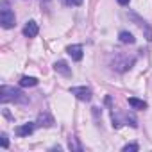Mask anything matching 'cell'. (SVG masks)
Instances as JSON below:
<instances>
[{
    "label": "cell",
    "instance_id": "15",
    "mask_svg": "<svg viewBox=\"0 0 152 152\" xmlns=\"http://www.w3.org/2000/svg\"><path fill=\"white\" fill-rule=\"evenodd\" d=\"M138 148H140V147H138L136 143H129V145H125V147H124V152H136Z\"/></svg>",
    "mask_w": 152,
    "mask_h": 152
},
{
    "label": "cell",
    "instance_id": "7",
    "mask_svg": "<svg viewBox=\"0 0 152 152\" xmlns=\"http://www.w3.org/2000/svg\"><path fill=\"white\" fill-rule=\"evenodd\" d=\"M54 70H56L57 73L64 75V77H70V75H72V68L68 66L66 61H57V63H54Z\"/></svg>",
    "mask_w": 152,
    "mask_h": 152
},
{
    "label": "cell",
    "instance_id": "14",
    "mask_svg": "<svg viewBox=\"0 0 152 152\" xmlns=\"http://www.w3.org/2000/svg\"><path fill=\"white\" fill-rule=\"evenodd\" d=\"M68 148H70V150H77V152H81V150H83V145L79 143V140L75 138V136H70V138H68Z\"/></svg>",
    "mask_w": 152,
    "mask_h": 152
},
{
    "label": "cell",
    "instance_id": "2",
    "mask_svg": "<svg viewBox=\"0 0 152 152\" xmlns=\"http://www.w3.org/2000/svg\"><path fill=\"white\" fill-rule=\"evenodd\" d=\"M134 61H136V57H134V56H127V54H116V56L111 59V68H113L115 72H120V73H124V72H127L129 68H132Z\"/></svg>",
    "mask_w": 152,
    "mask_h": 152
},
{
    "label": "cell",
    "instance_id": "12",
    "mask_svg": "<svg viewBox=\"0 0 152 152\" xmlns=\"http://www.w3.org/2000/svg\"><path fill=\"white\" fill-rule=\"evenodd\" d=\"M38 84V79L36 77H29V75H23L20 79V86L22 88H31V86H36Z\"/></svg>",
    "mask_w": 152,
    "mask_h": 152
},
{
    "label": "cell",
    "instance_id": "13",
    "mask_svg": "<svg viewBox=\"0 0 152 152\" xmlns=\"http://www.w3.org/2000/svg\"><path fill=\"white\" fill-rule=\"evenodd\" d=\"M129 106L134 107V109H147V102L145 100H140L136 97H129Z\"/></svg>",
    "mask_w": 152,
    "mask_h": 152
},
{
    "label": "cell",
    "instance_id": "1",
    "mask_svg": "<svg viewBox=\"0 0 152 152\" xmlns=\"http://www.w3.org/2000/svg\"><path fill=\"white\" fill-rule=\"evenodd\" d=\"M0 102L7 104V102H15V104H27L29 99L27 95H23V91L13 88V86H2L0 88Z\"/></svg>",
    "mask_w": 152,
    "mask_h": 152
},
{
    "label": "cell",
    "instance_id": "16",
    "mask_svg": "<svg viewBox=\"0 0 152 152\" xmlns=\"http://www.w3.org/2000/svg\"><path fill=\"white\" fill-rule=\"evenodd\" d=\"M83 0H66V6H81Z\"/></svg>",
    "mask_w": 152,
    "mask_h": 152
},
{
    "label": "cell",
    "instance_id": "19",
    "mask_svg": "<svg viewBox=\"0 0 152 152\" xmlns=\"http://www.w3.org/2000/svg\"><path fill=\"white\" fill-rule=\"evenodd\" d=\"M41 2H43V0H41ZM45 2H47V0H45Z\"/></svg>",
    "mask_w": 152,
    "mask_h": 152
},
{
    "label": "cell",
    "instance_id": "10",
    "mask_svg": "<svg viewBox=\"0 0 152 152\" xmlns=\"http://www.w3.org/2000/svg\"><path fill=\"white\" fill-rule=\"evenodd\" d=\"M36 124H38L39 127H52V125H54V118H52L48 113H39Z\"/></svg>",
    "mask_w": 152,
    "mask_h": 152
},
{
    "label": "cell",
    "instance_id": "11",
    "mask_svg": "<svg viewBox=\"0 0 152 152\" xmlns=\"http://www.w3.org/2000/svg\"><path fill=\"white\" fill-rule=\"evenodd\" d=\"M118 39H120V43H124V45H132L136 39H134V36L129 32V31H122L120 34H118Z\"/></svg>",
    "mask_w": 152,
    "mask_h": 152
},
{
    "label": "cell",
    "instance_id": "3",
    "mask_svg": "<svg viewBox=\"0 0 152 152\" xmlns=\"http://www.w3.org/2000/svg\"><path fill=\"white\" fill-rule=\"evenodd\" d=\"M15 22H16L15 13L9 7H2V11H0V23H2V27L11 29V27H15Z\"/></svg>",
    "mask_w": 152,
    "mask_h": 152
},
{
    "label": "cell",
    "instance_id": "18",
    "mask_svg": "<svg viewBox=\"0 0 152 152\" xmlns=\"http://www.w3.org/2000/svg\"><path fill=\"white\" fill-rule=\"evenodd\" d=\"M116 2H118V4H120V6H127V4H129V2H131V0H116Z\"/></svg>",
    "mask_w": 152,
    "mask_h": 152
},
{
    "label": "cell",
    "instance_id": "9",
    "mask_svg": "<svg viewBox=\"0 0 152 152\" xmlns=\"http://www.w3.org/2000/svg\"><path fill=\"white\" fill-rule=\"evenodd\" d=\"M34 127H36V124H32V122H29V124H23V125H18L16 127V134L18 136H31L32 132H34Z\"/></svg>",
    "mask_w": 152,
    "mask_h": 152
},
{
    "label": "cell",
    "instance_id": "6",
    "mask_svg": "<svg viewBox=\"0 0 152 152\" xmlns=\"http://www.w3.org/2000/svg\"><path fill=\"white\" fill-rule=\"evenodd\" d=\"M66 52L70 54V57H72L73 61H81L83 56H84V52H83V45H70V47L66 48Z\"/></svg>",
    "mask_w": 152,
    "mask_h": 152
},
{
    "label": "cell",
    "instance_id": "5",
    "mask_svg": "<svg viewBox=\"0 0 152 152\" xmlns=\"http://www.w3.org/2000/svg\"><path fill=\"white\" fill-rule=\"evenodd\" d=\"M70 93L75 95V97H77L79 100H83V102L91 100V90L86 88V86H73V88H70Z\"/></svg>",
    "mask_w": 152,
    "mask_h": 152
},
{
    "label": "cell",
    "instance_id": "8",
    "mask_svg": "<svg viewBox=\"0 0 152 152\" xmlns=\"http://www.w3.org/2000/svg\"><path fill=\"white\" fill-rule=\"evenodd\" d=\"M38 32H39V29H38V23L36 22H27V25L23 27V36L25 38H34V36H38Z\"/></svg>",
    "mask_w": 152,
    "mask_h": 152
},
{
    "label": "cell",
    "instance_id": "17",
    "mask_svg": "<svg viewBox=\"0 0 152 152\" xmlns=\"http://www.w3.org/2000/svg\"><path fill=\"white\" fill-rule=\"evenodd\" d=\"M9 141H7V134H2V148H7Z\"/></svg>",
    "mask_w": 152,
    "mask_h": 152
},
{
    "label": "cell",
    "instance_id": "4",
    "mask_svg": "<svg viewBox=\"0 0 152 152\" xmlns=\"http://www.w3.org/2000/svg\"><path fill=\"white\" fill-rule=\"evenodd\" d=\"M129 18H131V20H132V22H134V23H136V25H138L141 31H143L145 38H147L148 41H152V27H150V25H148L145 20H141V18H140L136 13H129Z\"/></svg>",
    "mask_w": 152,
    "mask_h": 152
}]
</instances>
